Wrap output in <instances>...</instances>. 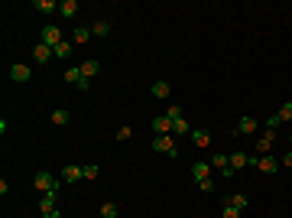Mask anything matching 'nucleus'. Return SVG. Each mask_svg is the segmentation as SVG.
Segmentation results:
<instances>
[{
  "instance_id": "obj_1",
  "label": "nucleus",
  "mask_w": 292,
  "mask_h": 218,
  "mask_svg": "<svg viewBox=\"0 0 292 218\" xmlns=\"http://www.w3.org/2000/svg\"><path fill=\"white\" fill-rule=\"evenodd\" d=\"M33 182H36V189H39V192H59V176H52L49 170H39Z\"/></svg>"
},
{
  "instance_id": "obj_2",
  "label": "nucleus",
  "mask_w": 292,
  "mask_h": 218,
  "mask_svg": "<svg viewBox=\"0 0 292 218\" xmlns=\"http://www.w3.org/2000/svg\"><path fill=\"white\" fill-rule=\"evenodd\" d=\"M153 150H156V153L172 156V160H179V147L172 143V137H169V133H166V137H156V140H153Z\"/></svg>"
},
{
  "instance_id": "obj_3",
  "label": "nucleus",
  "mask_w": 292,
  "mask_h": 218,
  "mask_svg": "<svg viewBox=\"0 0 292 218\" xmlns=\"http://www.w3.org/2000/svg\"><path fill=\"white\" fill-rule=\"evenodd\" d=\"M39 43H46L49 49H55L59 43H65V39H62V30H59V26H42V36H39Z\"/></svg>"
},
{
  "instance_id": "obj_4",
  "label": "nucleus",
  "mask_w": 292,
  "mask_h": 218,
  "mask_svg": "<svg viewBox=\"0 0 292 218\" xmlns=\"http://www.w3.org/2000/svg\"><path fill=\"white\" fill-rule=\"evenodd\" d=\"M30 78H33V69H30V65H23V62L10 65V82H20V85H23V82H30Z\"/></svg>"
},
{
  "instance_id": "obj_5",
  "label": "nucleus",
  "mask_w": 292,
  "mask_h": 218,
  "mask_svg": "<svg viewBox=\"0 0 292 218\" xmlns=\"http://www.w3.org/2000/svg\"><path fill=\"white\" fill-rule=\"evenodd\" d=\"M81 176H85V166H62V170H59V179L62 182H78Z\"/></svg>"
},
{
  "instance_id": "obj_6",
  "label": "nucleus",
  "mask_w": 292,
  "mask_h": 218,
  "mask_svg": "<svg viewBox=\"0 0 292 218\" xmlns=\"http://www.w3.org/2000/svg\"><path fill=\"white\" fill-rule=\"evenodd\" d=\"M279 166H283V163H279V160H276V156H260V160H256V170H260V173H266V176H273V173H276L279 170Z\"/></svg>"
},
{
  "instance_id": "obj_7",
  "label": "nucleus",
  "mask_w": 292,
  "mask_h": 218,
  "mask_svg": "<svg viewBox=\"0 0 292 218\" xmlns=\"http://www.w3.org/2000/svg\"><path fill=\"white\" fill-rule=\"evenodd\" d=\"M153 133H156V137H166V133H172V121H169L166 114L153 117Z\"/></svg>"
},
{
  "instance_id": "obj_8",
  "label": "nucleus",
  "mask_w": 292,
  "mask_h": 218,
  "mask_svg": "<svg viewBox=\"0 0 292 218\" xmlns=\"http://www.w3.org/2000/svg\"><path fill=\"white\" fill-rule=\"evenodd\" d=\"M91 39H94L91 26H75V33H72V43H75V46H85V43H91Z\"/></svg>"
},
{
  "instance_id": "obj_9",
  "label": "nucleus",
  "mask_w": 292,
  "mask_h": 218,
  "mask_svg": "<svg viewBox=\"0 0 292 218\" xmlns=\"http://www.w3.org/2000/svg\"><path fill=\"white\" fill-rule=\"evenodd\" d=\"M273 140H276V131H266V133H263L260 140H256V156H266L269 147H273Z\"/></svg>"
},
{
  "instance_id": "obj_10",
  "label": "nucleus",
  "mask_w": 292,
  "mask_h": 218,
  "mask_svg": "<svg viewBox=\"0 0 292 218\" xmlns=\"http://www.w3.org/2000/svg\"><path fill=\"white\" fill-rule=\"evenodd\" d=\"M237 133H244V137H250V133H256V117L254 114H244L237 124Z\"/></svg>"
},
{
  "instance_id": "obj_11",
  "label": "nucleus",
  "mask_w": 292,
  "mask_h": 218,
  "mask_svg": "<svg viewBox=\"0 0 292 218\" xmlns=\"http://www.w3.org/2000/svg\"><path fill=\"white\" fill-rule=\"evenodd\" d=\"M55 195H59V192H46L42 199H39V215H49V212H59V209H55Z\"/></svg>"
},
{
  "instance_id": "obj_12",
  "label": "nucleus",
  "mask_w": 292,
  "mask_h": 218,
  "mask_svg": "<svg viewBox=\"0 0 292 218\" xmlns=\"http://www.w3.org/2000/svg\"><path fill=\"white\" fill-rule=\"evenodd\" d=\"M33 59H36V62H49V59H52V49H49L46 43H36V46H33Z\"/></svg>"
},
{
  "instance_id": "obj_13",
  "label": "nucleus",
  "mask_w": 292,
  "mask_h": 218,
  "mask_svg": "<svg viewBox=\"0 0 292 218\" xmlns=\"http://www.w3.org/2000/svg\"><path fill=\"white\" fill-rule=\"evenodd\" d=\"M224 205H231V209H237V212H244L247 205H250V199H247V195H227V199H224Z\"/></svg>"
},
{
  "instance_id": "obj_14",
  "label": "nucleus",
  "mask_w": 292,
  "mask_h": 218,
  "mask_svg": "<svg viewBox=\"0 0 292 218\" xmlns=\"http://www.w3.org/2000/svg\"><path fill=\"white\" fill-rule=\"evenodd\" d=\"M149 91H153V98H169V94H172V85L159 78V82H153V88H149Z\"/></svg>"
},
{
  "instance_id": "obj_15",
  "label": "nucleus",
  "mask_w": 292,
  "mask_h": 218,
  "mask_svg": "<svg viewBox=\"0 0 292 218\" xmlns=\"http://www.w3.org/2000/svg\"><path fill=\"white\" fill-rule=\"evenodd\" d=\"M78 69H81V75H85V78H94L101 72V62H98V59H88V62H81Z\"/></svg>"
},
{
  "instance_id": "obj_16",
  "label": "nucleus",
  "mask_w": 292,
  "mask_h": 218,
  "mask_svg": "<svg viewBox=\"0 0 292 218\" xmlns=\"http://www.w3.org/2000/svg\"><path fill=\"white\" fill-rule=\"evenodd\" d=\"M192 143H195V147H201V150L211 147V133H208V131H192Z\"/></svg>"
},
{
  "instance_id": "obj_17",
  "label": "nucleus",
  "mask_w": 292,
  "mask_h": 218,
  "mask_svg": "<svg viewBox=\"0 0 292 218\" xmlns=\"http://www.w3.org/2000/svg\"><path fill=\"white\" fill-rule=\"evenodd\" d=\"M208 173H211V163H192V176L195 179H211V176H208Z\"/></svg>"
},
{
  "instance_id": "obj_18",
  "label": "nucleus",
  "mask_w": 292,
  "mask_h": 218,
  "mask_svg": "<svg viewBox=\"0 0 292 218\" xmlns=\"http://www.w3.org/2000/svg\"><path fill=\"white\" fill-rule=\"evenodd\" d=\"M33 10H39V13H55V10H59V3H55V0H36V3H33Z\"/></svg>"
},
{
  "instance_id": "obj_19",
  "label": "nucleus",
  "mask_w": 292,
  "mask_h": 218,
  "mask_svg": "<svg viewBox=\"0 0 292 218\" xmlns=\"http://www.w3.org/2000/svg\"><path fill=\"white\" fill-rule=\"evenodd\" d=\"M69 117H72L69 111H62V108H59V111H52V114H49V121H52L55 127H65V124H69Z\"/></svg>"
},
{
  "instance_id": "obj_20",
  "label": "nucleus",
  "mask_w": 292,
  "mask_h": 218,
  "mask_svg": "<svg viewBox=\"0 0 292 218\" xmlns=\"http://www.w3.org/2000/svg\"><path fill=\"white\" fill-rule=\"evenodd\" d=\"M59 13L62 16H75L78 13V0H62V3H59Z\"/></svg>"
},
{
  "instance_id": "obj_21",
  "label": "nucleus",
  "mask_w": 292,
  "mask_h": 218,
  "mask_svg": "<svg viewBox=\"0 0 292 218\" xmlns=\"http://www.w3.org/2000/svg\"><path fill=\"white\" fill-rule=\"evenodd\" d=\"M117 215H120V209L114 202H101V218H117Z\"/></svg>"
},
{
  "instance_id": "obj_22",
  "label": "nucleus",
  "mask_w": 292,
  "mask_h": 218,
  "mask_svg": "<svg viewBox=\"0 0 292 218\" xmlns=\"http://www.w3.org/2000/svg\"><path fill=\"white\" fill-rule=\"evenodd\" d=\"M247 163H250V156H247V153H231V170L234 173H237L240 166H247Z\"/></svg>"
},
{
  "instance_id": "obj_23",
  "label": "nucleus",
  "mask_w": 292,
  "mask_h": 218,
  "mask_svg": "<svg viewBox=\"0 0 292 218\" xmlns=\"http://www.w3.org/2000/svg\"><path fill=\"white\" fill-rule=\"evenodd\" d=\"M81 78H85V75H81V69H78V65H72V69L65 72V82H69V85H78Z\"/></svg>"
},
{
  "instance_id": "obj_24",
  "label": "nucleus",
  "mask_w": 292,
  "mask_h": 218,
  "mask_svg": "<svg viewBox=\"0 0 292 218\" xmlns=\"http://www.w3.org/2000/svg\"><path fill=\"white\" fill-rule=\"evenodd\" d=\"M52 55H55V59H69V55H72V43H59V46L52 49Z\"/></svg>"
},
{
  "instance_id": "obj_25",
  "label": "nucleus",
  "mask_w": 292,
  "mask_h": 218,
  "mask_svg": "<svg viewBox=\"0 0 292 218\" xmlns=\"http://www.w3.org/2000/svg\"><path fill=\"white\" fill-rule=\"evenodd\" d=\"M91 33H94V36H108V33H110V23H108V20H98V23L91 26Z\"/></svg>"
},
{
  "instance_id": "obj_26",
  "label": "nucleus",
  "mask_w": 292,
  "mask_h": 218,
  "mask_svg": "<svg viewBox=\"0 0 292 218\" xmlns=\"http://www.w3.org/2000/svg\"><path fill=\"white\" fill-rule=\"evenodd\" d=\"M211 166H221V173H224L227 166H231V156H227V153H215V160H211Z\"/></svg>"
},
{
  "instance_id": "obj_27",
  "label": "nucleus",
  "mask_w": 292,
  "mask_h": 218,
  "mask_svg": "<svg viewBox=\"0 0 292 218\" xmlns=\"http://www.w3.org/2000/svg\"><path fill=\"white\" fill-rule=\"evenodd\" d=\"M172 133H176V137H185V133H188V121H185V117H179L176 124H172Z\"/></svg>"
},
{
  "instance_id": "obj_28",
  "label": "nucleus",
  "mask_w": 292,
  "mask_h": 218,
  "mask_svg": "<svg viewBox=\"0 0 292 218\" xmlns=\"http://www.w3.org/2000/svg\"><path fill=\"white\" fill-rule=\"evenodd\" d=\"M166 117H169L172 124H176L179 117H182V104H169V111H166Z\"/></svg>"
},
{
  "instance_id": "obj_29",
  "label": "nucleus",
  "mask_w": 292,
  "mask_h": 218,
  "mask_svg": "<svg viewBox=\"0 0 292 218\" xmlns=\"http://www.w3.org/2000/svg\"><path fill=\"white\" fill-rule=\"evenodd\" d=\"M276 117H279V121H292V101H286L283 108H279V114H276Z\"/></svg>"
},
{
  "instance_id": "obj_30",
  "label": "nucleus",
  "mask_w": 292,
  "mask_h": 218,
  "mask_svg": "<svg viewBox=\"0 0 292 218\" xmlns=\"http://www.w3.org/2000/svg\"><path fill=\"white\" fill-rule=\"evenodd\" d=\"M279 124H283V121H279V117H276V114H269V117H266V131H276V127H279Z\"/></svg>"
},
{
  "instance_id": "obj_31",
  "label": "nucleus",
  "mask_w": 292,
  "mask_h": 218,
  "mask_svg": "<svg viewBox=\"0 0 292 218\" xmlns=\"http://www.w3.org/2000/svg\"><path fill=\"white\" fill-rule=\"evenodd\" d=\"M98 166H85V179H98Z\"/></svg>"
},
{
  "instance_id": "obj_32",
  "label": "nucleus",
  "mask_w": 292,
  "mask_h": 218,
  "mask_svg": "<svg viewBox=\"0 0 292 218\" xmlns=\"http://www.w3.org/2000/svg\"><path fill=\"white\" fill-rule=\"evenodd\" d=\"M198 189H201V192H215V182H211V179H201Z\"/></svg>"
},
{
  "instance_id": "obj_33",
  "label": "nucleus",
  "mask_w": 292,
  "mask_h": 218,
  "mask_svg": "<svg viewBox=\"0 0 292 218\" xmlns=\"http://www.w3.org/2000/svg\"><path fill=\"white\" fill-rule=\"evenodd\" d=\"M221 218H240V212L231 209V205H224V215H221Z\"/></svg>"
},
{
  "instance_id": "obj_34",
  "label": "nucleus",
  "mask_w": 292,
  "mask_h": 218,
  "mask_svg": "<svg viewBox=\"0 0 292 218\" xmlns=\"http://www.w3.org/2000/svg\"><path fill=\"white\" fill-rule=\"evenodd\" d=\"M130 133H133L130 127H120V131H117V140H130Z\"/></svg>"
},
{
  "instance_id": "obj_35",
  "label": "nucleus",
  "mask_w": 292,
  "mask_h": 218,
  "mask_svg": "<svg viewBox=\"0 0 292 218\" xmlns=\"http://www.w3.org/2000/svg\"><path fill=\"white\" fill-rule=\"evenodd\" d=\"M75 88H78V91H88V88H91V78H81V82H78Z\"/></svg>"
},
{
  "instance_id": "obj_36",
  "label": "nucleus",
  "mask_w": 292,
  "mask_h": 218,
  "mask_svg": "<svg viewBox=\"0 0 292 218\" xmlns=\"http://www.w3.org/2000/svg\"><path fill=\"white\" fill-rule=\"evenodd\" d=\"M283 166H292V150H289V153L283 156Z\"/></svg>"
},
{
  "instance_id": "obj_37",
  "label": "nucleus",
  "mask_w": 292,
  "mask_h": 218,
  "mask_svg": "<svg viewBox=\"0 0 292 218\" xmlns=\"http://www.w3.org/2000/svg\"><path fill=\"white\" fill-rule=\"evenodd\" d=\"M42 218H62V215H59V212H49V215H42Z\"/></svg>"
}]
</instances>
